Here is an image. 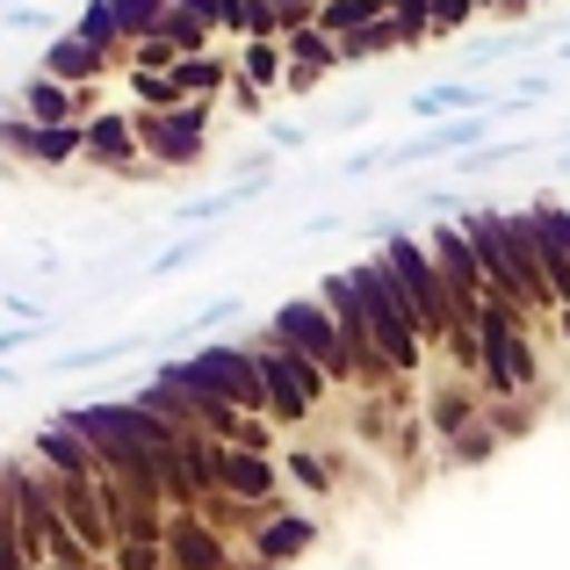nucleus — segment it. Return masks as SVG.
<instances>
[{"instance_id":"obj_1","label":"nucleus","mask_w":570,"mask_h":570,"mask_svg":"<svg viewBox=\"0 0 570 570\" xmlns=\"http://www.w3.org/2000/svg\"><path fill=\"white\" fill-rule=\"evenodd\" d=\"M462 232H470L476 267H484V296H505L520 311H557L549 282H542V261H534L528 209H462Z\"/></svg>"},{"instance_id":"obj_2","label":"nucleus","mask_w":570,"mask_h":570,"mask_svg":"<svg viewBox=\"0 0 570 570\" xmlns=\"http://www.w3.org/2000/svg\"><path fill=\"white\" fill-rule=\"evenodd\" d=\"M340 275H347L362 333H368V347L383 354V368H404V376H412V368L426 362V333H419L412 304L397 296V282L383 275V261H354V267H340Z\"/></svg>"},{"instance_id":"obj_3","label":"nucleus","mask_w":570,"mask_h":570,"mask_svg":"<svg viewBox=\"0 0 570 570\" xmlns=\"http://www.w3.org/2000/svg\"><path fill=\"white\" fill-rule=\"evenodd\" d=\"M376 261H383V275L397 282V296L412 304V318H419V333H426V347H448L455 333H470V325H455V311H448V289H441V275H433V261H426V238L390 232Z\"/></svg>"},{"instance_id":"obj_4","label":"nucleus","mask_w":570,"mask_h":570,"mask_svg":"<svg viewBox=\"0 0 570 570\" xmlns=\"http://www.w3.org/2000/svg\"><path fill=\"white\" fill-rule=\"evenodd\" d=\"M246 354H253V368H261V397H267L261 412L275 419V426H304V419L318 412V397H325V390H333V383L318 376V368L304 362V354L275 347V340H253Z\"/></svg>"},{"instance_id":"obj_5","label":"nucleus","mask_w":570,"mask_h":570,"mask_svg":"<svg viewBox=\"0 0 570 570\" xmlns=\"http://www.w3.org/2000/svg\"><path fill=\"white\" fill-rule=\"evenodd\" d=\"M267 340L289 347V354H304L325 383H354L347 376V354H340V333H333V311H325L318 296H289V304L267 318Z\"/></svg>"},{"instance_id":"obj_6","label":"nucleus","mask_w":570,"mask_h":570,"mask_svg":"<svg viewBox=\"0 0 570 570\" xmlns=\"http://www.w3.org/2000/svg\"><path fill=\"white\" fill-rule=\"evenodd\" d=\"M426 261H433V275H441V289H448L455 325H476V304H484V267H476L470 232H462V224H441V232L426 238Z\"/></svg>"},{"instance_id":"obj_7","label":"nucleus","mask_w":570,"mask_h":570,"mask_svg":"<svg viewBox=\"0 0 570 570\" xmlns=\"http://www.w3.org/2000/svg\"><path fill=\"white\" fill-rule=\"evenodd\" d=\"M138 153L145 159H167V167H195L203 159V130H209V101H181V109H145L138 124Z\"/></svg>"},{"instance_id":"obj_8","label":"nucleus","mask_w":570,"mask_h":570,"mask_svg":"<svg viewBox=\"0 0 570 570\" xmlns=\"http://www.w3.org/2000/svg\"><path fill=\"white\" fill-rule=\"evenodd\" d=\"M80 153L95 159V167H109V174H153V167H145V153H138V130H130L116 109H95L80 124Z\"/></svg>"},{"instance_id":"obj_9","label":"nucleus","mask_w":570,"mask_h":570,"mask_svg":"<svg viewBox=\"0 0 570 570\" xmlns=\"http://www.w3.org/2000/svg\"><path fill=\"white\" fill-rule=\"evenodd\" d=\"M217 491H232V499H275V462L253 455V448H217Z\"/></svg>"},{"instance_id":"obj_10","label":"nucleus","mask_w":570,"mask_h":570,"mask_svg":"<svg viewBox=\"0 0 570 570\" xmlns=\"http://www.w3.org/2000/svg\"><path fill=\"white\" fill-rule=\"evenodd\" d=\"M22 124H43V130H58V124H87V109H80V87H58V80H29L22 87Z\"/></svg>"},{"instance_id":"obj_11","label":"nucleus","mask_w":570,"mask_h":570,"mask_svg":"<svg viewBox=\"0 0 570 570\" xmlns=\"http://www.w3.org/2000/svg\"><path fill=\"white\" fill-rule=\"evenodd\" d=\"M8 145H14V153H29L37 167H66V159H80V124H58V130L8 124Z\"/></svg>"},{"instance_id":"obj_12","label":"nucleus","mask_w":570,"mask_h":570,"mask_svg":"<svg viewBox=\"0 0 570 570\" xmlns=\"http://www.w3.org/2000/svg\"><path fill=\"white\" fill-rule=\"evenodd\" d=\"M101 72H109V58L87 51L80 37H58L43 51V80H58V87H101Z\"/></svg>"},{"instance_id":"obj_13","label":"nucleus","mask_w":570,"mask_h":570,"mask_svg":"<svg viewBox=\"0 0 570 570\" xmlns=\"http://www.w3.org/2000/svg\"><path fill=\"white\" fill-rule=\"evenodd\" d=\"M37 462L51 476H95V455H87V441L66 426V419H51V426L37 433Z\"/></svg>"},{"instance_id":"obj_14","label":"nucleus","mask_w":570,"mask_h":570,"mask_svg":"<svg viewBox=\"0 0 570 570\" xmlns=\"http://www.w3.org/2000/svg\"><path fill=\"white\" fill-rule=\"evenodd\" d=\"M167 557H181V570H217L224 549H217V534H209L195 513H181V520L167 528Z\"/></svg>"},{"instance_id":"obj_15","label":"nucleus","mask_w":570,"mask_h":570,"mask_svg":"<svg viewBox=\"0 0 570 570\" xmlns=\"http://www.w3.org/2000/svg\"><path fill=\"white\" fill-rule=\"evenodd\" d=\"M476 138H484V124H476V116H448L441 130H426L419 145H404V153H390V159H397V167H412V159H433V153H470Z\"/></svg>"},{"instance_id":"obj_16","label":"nucleus","mask_w":570,"mask_h":570,"mask_svg":"<svg viewBox=\"0 0 570 570\" xmlns=\"http://www.w3.org/2000/svg\"><path fill=\"white\" fill-rule=\"evenodd\" d=\"M224 80H232V66H224L217 51L174 58V87H181V101H209V95H224Z\"/></svg>"},{"instance_id":"obj_17","label":"nucleus","mask_w":570,"mask_h":570,"mask_svg":"<svg viewBox=\"0 0 570 570\" xmlns=\"http://www.w3.org/2000/svg\"><path fill=\"white\" fill-rule=\"evenodd\" d=\"M311 549V520L304 513H267V528H261V563H282V557H304Z\"/></svg>"},{"instance_id":"obj_18","label":"nucleus","mask_w":570,"mask_h":570,"mask_svg":"<svg viewBox=\"0 0 570 570\" xmlns=\"http://www.w3.org/2000/svg\"><path fill=\"white\" fill-rule=\"evenodd\" d=\"M282 66H289V58H282L275 37H238V80H253L267 95V87H282Z\"/></svg>"},{"instance_id":"obj_19","label":"nucleus","mask_w":570,"mask_h":570,"mask_svg":"<svg viewBox=\"0 0 570 570\" xmlns=\"http://www.w3.org/2000/svg\"><path fill=\"white\" fill-rule=\"evenodd\" d=\"M282 43V58L289 66H304V72H333L340 66V51H333V37H325L318 22H304V29H289V37H275Z\"/></svg>"},{"instance_id":"obj_20","label":"nucleus","mask_w":570,"mask_h":570,"mask_svg":"<svg viewBox=\"0 0 570 570\" xmlns=\"http://www.w3.org/2000/svg\"><path fill=\"white\" fill-rule=\"evenodd\" d=\"M476 87L470 80H441V87H426V95H412V116H426V124H448V116H470L476 109Z\"/></svg>"},{"instance_id":"obj_21","label":"nucleus","mask_w":570,"mask_h":570,"mask_svg":"<svg viewBox=\"0 0 570 570\" xmlns=\"http://www.w3.org/2000/svg\"><path fill=\"white\" fill-rule=\"evenodd\" d=\"M376 14H383V0H318L311 22H318L325 37H347V29H368Z\"/></svg>"},{"instance_id":"obj_22","label":"nucleus","mask_w":570,"mask_h":570,"mask_svg":"<svg viewBox=\"0 0 570 570\" xmlns=\"http://www.w3.org/2000/svg\"><path fill=\"white\" fill-rule=\"evenodd\" d=\"M72 37L87 43V51H101V58H124V29H116V14H109V0H95V8L80 14V29Z\"/></svg>"},{"instance_id":"obj_23","label":"nucleus","mask_w":570,"mask_h":570,"mask_svg":"<svg viewBox=\"0 0 570 570\" xmlns=\"http://www.w3.org/2000/svg\"><path fill=\"white\" fill-rule=\"evenodd\" d=\"M116 29H124V43H145L159 29V14H167V0H109Z\"/></svg>"},{"instance_id":"obj_24","label":"nucleus","mask_w":570,"mask_h":570,"mask_svg":"<svg viewBox=\"0 0 570 570\" xmlns=\"http://www.w3.org/2000/svg\"><path fill=\"white\" fill-rule=\"evenodd\" d=\"M130 87H138V101L145 109H181V87H174V72H130Z\"/></svg>"},{"instance_id":"obj_25","label":"nucleus","mask_w":570,"mask_h":570,"mask_svg":"<svg viewBox=\"0 0 570 570\" xmlns=\"http://www.w3.org/2000/svg\"><path fill=\"white\" fill-rule=\"evenodd\" d=\"M433 419H441V433L455 441L462 419H470V397H462V390H441V397H433Z\"/></svg>"},{"instance_id":"obj_26","label":"nucleus","mask_w":570,"mask_h":570,"mask_svg":"<svg viewBox=\"0 0 570 570\" xmlns=\"http://www.w3.org/2000/svg\"><path fill=\"white\" fill-rule=\"evenodd\" d=\"M383 14H397V22H404V37H412V43H426V0H383Z\"/></svg>"},{"instance_id":"obj_27","label":"nucleus","mask_w":570,"mask_h":570,"mask_svg":"<svg viewBox=\"0 0 570 570\" xmlns=\"http://www.w3.org/2000/svg\"><path fill=\"white\" fill-rule=\"evenodd\" d=\"M246 8H253V0H209V14H217V37H246Z\"/></svg>"},{"instance_id":"obj_28","label":"nucleus","mask_w":570,"mask_h":570,"mask_svg":"<svg viewBox=\"0 0 570 570\" xmlns=\"http://www.w3.org/2000/svg\"><path fill=\"white\" fill-rule=\"evenodd\" d=\"M224 95H232V109H238V116H261V109H267V95H261L253 80H238V72L224 80Z\"/></svg>"},{"instance_id":"obj_29","label":"nucleus","mask_w":570,"mask_h":570,"mask_svg":"<svg viewBox=\"0 0 570 570\" xmlns=\"http://www.w3.org/2000/svg\"><path fill=\"white\" fill-rule=\"evenodd\" d=\"M289 476H296V484H311V491H325V462L304 455V448H289Z\"/></svg>"},{"instance_id":"obj_30","label":"nucleus","mask_w":570,"mask_h":570,"mask_svg":"<svg viewBox=\"0 0 570 570\" xmlns=\"http://www.w3.org/2000/svg\"><path fill=\"white\" fill-rule=\"evenodd\" d=\"M116 563L124 570H159V549L153 542H116Z\"/></svg>"},{"instance_id":"obj_31","label":"nucleus","mask_w":570,"mask_h":570,"mask_svg":"<svg viewBox=\"0 0 570 570\" xmlns=\"http://www.w3.org/2000/svg\"><path fill=\"white\" fill-rule=\"evenodd\" d=\"M491 448H499V441H491V433H455V455H462V462H484Z\"/></svg>"},{"instance_id":"obj_32","label":"nucleus","mask_w":570,"mask_h":570,"mask_svg":"<svg viewBox=\"0 0 570 570\" xmlns=\"http://www.w3.org/2000/svg\"><path fill=\"white\" fill-rule=\"evenodd\" d=\"M167 8H181L188 22H203V29H217V14H209V0H167Z\"/></svg>"},{"instance_id":"obj_33","label":"nucleus","mask_w":570,"mask_h":570,"mask_svg":"<svg viewBox=\"0 0 570 570\" xmlns=\"http://www.w3.org/2000/svg\"><path fill=\"white\" fill-rule=\"evenodd\" d=\"M491 8H505V14H528V8H534V0H491Z\"/></svg>"},{"instance_id":"obj_34","label":"nucleus","mask_w":570,"mask_h":570,"mask_svg":"<svg viewBox=\"0 0 570 570\" xmlns=\"http://www.w3.org/2000/svg\"><path fill=\"white\" fill-rule=\"evenodd\" d=\"M557 340H563V347H570V311H557Z\"/></svg>"},{"instance_id":"obj_35","label":"nucleus","mask_w":570,"mask_h":570,"mask_svg":"<svg viewBox=\"0 0 570 570\" xmlns=\"http://www.w3.org/2000/svg\"><path fill=\"white\" fill-rule=\"evenodd\" d=\"M557 58H570V43H557Z\"/></svg>"},{"instance_id":"obj_36","label":"nucleus","mask_w":570,"mask_h":570,"mask_svg":"<svg viewBox=\"0 0 570 570\" xmlns=\"http://www.w3.org/2000/svg\"><path fill=\"white\" fill-rule=\"evenodd\" d=\"M557 167H563V174H570V153H563V159H557Z\"/></svg>"},{"instance_id":"obj_37","label":"nucleus","mask_w":570,"mask_h":570,"mask_svg":"<svg viewBox=\"0 0 570 570\" xmlns=\"http://www.w3.org/2000/svg\"><path fill=\"white\" fill-rule=\"evenodd\" d=\"M261 570H267V563H261Z\"/></svg>"}]
</instances>
